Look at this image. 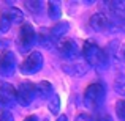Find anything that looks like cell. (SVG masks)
Returning a JSON list of instances; mask_svg holds the SVG:
<instances>
[{
	"mask_svg": "<svg viewBox=\"0 0 125 121\" xmlns=\"http://www.w3.org/2000/svg\"><path fill=\"white\" fill-rule=\"evenodd\" d=\"M83 55L85 58L90 66H95V68H101L103 65L108 63V54L106 50L97 46L95 42L92 41H85L84 46H83Z\"/></svg>",
	"mask_w": 125,
	"mask_h": 121,
	"instance_id": "cell-1",
	"label": "cell"
},
{
	"mask_svg": "<svg viewBox=\"0 0 125 121\" xmlns=\"http://www.w3.org/2000/svg\"><path fill=\"white\" fill-rule=\"evenodd\" d=\"M104 96H106V90L104 85L101 83H90L84 91V104L90 109H97L103 104Z\"/></svg>",
	"mask_w": 125,
	"mask_h": 121,
	"instance_id": "cell-2",
	"label": "cell"
},
{
	"mask_svg": "<svg viewBox=\"0 0 125 121\" xmlns=\"http://www.w3.org/2000/svg\"><path fill=\"white\" fill-rule=\"evenodd\" d=\"M55 47H57V52L62 58L70 60V61H78V58H79V49H78V44L73 40L63 38V40H60L55 44Z\"/></svg>",
	"mask_w": 125,
	"mask_h": 121,
	"instance_id": "cell-3",
	"label": "cell"
},
{
	"mask_svg": "<svg viewBox=\"0 0 125 121\" xmlns=\"http://www.w3.org/2000/svg\"><path fill=\"white\" fill-rule=\"evenodd\" d=\"M37 97V85L32 82H21L18 85V102L21 105L27 107L32 104V101Z\"/></svg>",
	"mask_w": 125,
	"mask_h": 121,
	"instance_id": "cell-4",
	"label": "cell"
},
{
	"mask_svg": "<svg viewBox=\"0 0 125 121\" xmlns=\"http://www.w3.org/2000/svg\"><path fill=\"white\" fill-rule=\"evenodd\" d=\"M35 40H37V33H35L33 25L30 24H22L21 30H19V38H18V44L21 52H25L33 46Z\"/></svg>",
	"mask_w": 125,
	"mask_h": 121,
	"instance_id": "cell-5",
	"label": "cell"
},
{
	"mask_svg": "<svg viewBox=\"0 0 125 121\" xmlns=\"http://www.w3.org/2000/svg\"><path fill=\"white\" fill-rule=\"evenodd\" d=\"M41 66H43V55L41 52L35 50L19 65V69L22 74H35L41 69Z\"/></svg>",
	"mask_w": 125,
	"mask_h": 121,
	"instance_id": "cell-6",
	"label": "cell"
},
{
	"mask_svg": "<svg viewBox=\"0 0 125 121\" xmlns=\"http://www.w3.org/2000/svg\"><path fill=\"white\" fill-rule=\"evenodd\" d=\"M16 55L8 49L0 50V76H10L16 69Z\"/></svg>",
	"mask_w": 125,
	"mask_h": 121,
	"instance_id": "cell-7",
	"label": "cell"
},
{
	"mask_svg": "<svg viewBox=\"0 0 125 121\" xmlns=\"http://www.w3.org/2000/svg\"><path fill=\"white\" fill-rule=\"evenodd\" d=\"M18 101V88H14L11 83L0 82V104L2 105H11Z\"/></svg>",
	"mask_w": 125,
	"mask_h": 121,
	"instance_id": "cell-8",
	"label": "cell"
},
{
	"mask_svg": "<svg viewBox=\"0 0 125 121\" xmlns=\"http://www.w3.org/2000/svg\"><path fill=\"white\" fill-rule=\"evenodd\" d=\"M90 27L97 32H106L111 27V21L104 13H95L90 17Z\"/></svg>",
	"mask_w": 125,
	"mask_h": 121,
	"instance_id": "cell-9",
	"label": "cell"
},
{
	"mask_svg": "<svg viewBox=\"0 0 125 121\" xmlns=\"http://www.w3.org/2000/svg\"><path fill=\"white\" fill-rule=\"evenodd\" d=\"M68 30H70V24L68 22H59L57 25H54V27L51 28V40L54 44H57L60 40H63V36L68 33Z\"/></svg>",
	"mask_w": 125,
	"mask_h": 121,
	"instance_id": "cell-10",
	"label": "cell"
},
{
	"mask_svg": "<svg viewBox=\"0 0 125 121\" xmlns=\"http://www.w3.org/2000/svg\"><path fill=\"white\" fill-rule=\"evenodd\" d=\"M109 9L114 14V17L119 22L125 24V2H120V0H114V2L109 3Z\"/></svg>",
	"mask_w": 125,
	"mask_h": 121,
	"instance_id": "cell-11",
	"label": "cell"
},
{
	"mask_svg": "<svg viewBox=\"0 0 125 121\" xmlns=\"http://www.w3.org/2000/svg\"><path fill=\"white\" fill-rule=\"evenodd\" d=\"M37 97H40V99L52 97V83L51 82L43 80L40 83H37Z\"/></svg>",
	"mask_w": 125,
	"mask_h": 121,
	"instance_id": "cell-12",
	"label": "cell"
},
{
	"mask_svg": "<svg viewBox=\"0 0 125 121\" xmlns=\"http://www.w3.org/2000/svg\"><path fill=\"white\" fill-rule=\"evenodd\" d=\"M48 16L52 19V21H57L59 17L62 16V6L59 2H55V0H51V2H48Z\"/></svg>",
	"mask_w": 125,
	"mask_h": 121,
	"instance_id": "cell-13",
	"label": "cell"
},
{
	"mask_svg": "<svg viewBox=\"0 0 125 121\" xmlns=\"http://www.w3.org/2000/svg\"><path fill=\"white\" fill-rule=\"evenodd\" d=\"M85 69H87V68H85L81 61H73L71 66L63 65V71H67V73L71 74V76H83V74L85 73Z\"/></svg>",
	"mask_w": 125,
	"mask_h": 121,
	"instance_id": "cell-14",
	"label": "cell"
},
{
	"mask_svg": "<svg viewBox=\"0 0 125 121\" xmlns=\"http://www.w3.org/2000/svg\"><path fill=\"white\" fill-rule=\"evenodd\" d=\"M5 13H6V16L10 17V21H11L13 24H21V22L24 21V13L19 8H8Z\"/></svg>",
	"mask_w": 125,
	"mask_h": 121,
	"instance_id": "cell-15",
	"label": "cell"
},
{
	"mask_svg": "<svg viewBox=\"0 0 125 121\" xmlns=\"http://www.w3.org/2000/svg\"><path fill=\"white\" fill-rule=\"evenodd\" d=\"M48 109H49V112H51L52 115H57V113L60 112V97H59L57 94H54V96L49 99Z\"/></svg>",
	"mask_w": 125,
	"mask_h": 121,
	"instance_id": "cell-16",
	"label": "cell"
},
{
	"mask_svg": "<svg viewBox=\"0 0 125 121\" xmlns=\"http://www.w3.org/2000/svg\"><path fill=\"white\" fill-rule=\"evenodd\" d=\"M114 88H116V91L119 94L125 96V76H124L122 73H119L116 76V80H114Z\"/></svg>",
	"mask_w": 125,
	"mask_h": 121,
	"instance_id": "cell-17",
	"label": "cell"
},
{
	"mask_svg": "<svg viewBox=\"0 0 125 121\" xmlns=\"http://www.w3.org/2000/svg\"><path fill=\"white\" fill-rule=\"evenodd\" d=\"M38 41H40L41 46H44V47H49V46H52L54 42L51 40V32L48 30H41L40 35H38Z\"/></svg>",
	"mask_w": 125,
	"mask_h": 121,
	"instance_id": "cell-18",
	"label": "cell"
},
{
	"mask_svg": "<svg viewBox=\"0 0 125 121\" xmlns=\"http://www.w3.org/2000/svg\"><path fill=\"white\" fill-rule=\"evenodd\" d=\"M11 25H13V22L10 21L6 13H2V14H0V33H6Z\"/></svg>",
	"mask_w": 125,
	"mask_h": 121,
	"instance_id": "cell-19",
	"label": "cell"
},
{
	"mask_svg": "<svg viewBox=\"0 0 125 121\" xmlns=\"http://www.w3.org/2000/svg\"><path fill=\"white\" fill-rule=\"evenodd\" d=\"M116 115L120 121H125V101H119L116 104Z\"/></svg>",
	"mask_w": 125,
	"mask_h": 121,
	"instance_id": "cell-20",
	"label": "cell"
},
{
	"mask_svg": "<svg viewBox=\"0 0 125 121\" xmlns=\"http://www.w3.org/2000/svg\"><path fill=\"white\" fill-rule=\"evenodd\" d=\"M25 6L29 9H32L33 13H38V11H41L43 2H40V0H37V2H25Z\"/></svg>",
	"mask_w": 125,
	"mask_h": 121,
	"instance_id": "cell-21",
	"label": "cell"
},
{
	"mask_svg": "<svg viewBox=\"0 0 125 121\" xmlns=\"http://www.w3.org/2000/svg\"><path fill=\"white\" fill-rule=\"evenodd\" d=\"M0 121H14V118H13V115L8 110H3L2 115H0Z\"/></svg>",
	"mask_w": 125,
	"mask_h": 121,
	"instance_id": "cell-22",
	"label": "cell"
},
{
	"mask_svg": "<svg viewBox=\"0 0 125 121\" xmlns=\"http://www.w3.org/2000/svg\"><path fill=\"white\" fill-rule=\"evenodd\" d=\"M74 121H92V116L89 115V113H79Z\"/></svg>",
	"mask_w": 125,
	"mask_h": 121,
	"instance_id": "cell-23",
	"label": "cell"
},
{
	"mask_svg": "<svg viewBox=\"0 0 125 121\" xmlns=\"http://www.w3.org/2000/svg\"><path fill=\"white\" fill-rule=\"evenodd\" d=\"M95 121H113V118H111L108 113H101V115H98V118Z\"/></svg>",
	"mask_w": 125,
	"mask_h": 121,
	"instance_id": "cell-24",
	"label": "cell"
},
{
	"mask_svg": "<svg viewBox=\"0 0 125 121\" xmlns=\"http://www.w3.org/2000/svg\"><path fill=\"white\" fill-rule=\"evenodd\" d=\"M24 121H38V118L35 115H30V116H27V118H25Z\"/></svg>",
	"mask_w": 125,
	"mask_h": 121,
	"instance_id": "cell-25",
	"label": "cell"
},
{
	"mask_svg": "<svg viewBox=\"0 0 125 121\" xmlns=\"http://www.w3.org/2000/svg\"><path fill=\"white\" fill-rule=\"evenodd\" d=\"M57 121H68V118L65 115H62V116H59V118H57Z\"/></svg>",
	"mask_w": 125,
	"mask_h": 121,
	"instance_id": "cell-26",
	"label": "cell"
},
{
	"mask_svg": "<svg viewBox=\"0 0 125 121\" xmlns=\"http://www.w3.org/2000/svg\"><path fill=\"white\" fill-rule=\"evenodd\" d=\"M43 121H49V120H48V118H44V120H43Z\"/></svg>",
	"mask_w": 125,
	"mask_h": 121,
	"instance_id": "cell-27",
	"label": "cell"
},
{
	"mask_svg": "<svg viewBox=\"0 0 125 121\" xmlns=\"http://www.w3.org/2000/svg\"><path fill=\"white\" fill-rule=\"evenodd\" d=\"M124 58H125V49H124Z\"/></svg>",
	"mask_w": 125,
	"mask_h": 121,
	"instance_id": "cell-28",
	"label": "cell"
},
{
	"mask_svg": "<svg viewBox=\"0 0 125 121\" xmlns=\"http://www.w3.org/2000/svg\"><path fill=\"white\" fill-rule=\"evenodd\" d=\"M2 112H3V110H2V109H0V115H2Z\"/></svg>",
	"mask_w": 125,
	"mask_h": 121,
	"instance_id": "cell-29",
	"label": "cell"
}]
</instances>
